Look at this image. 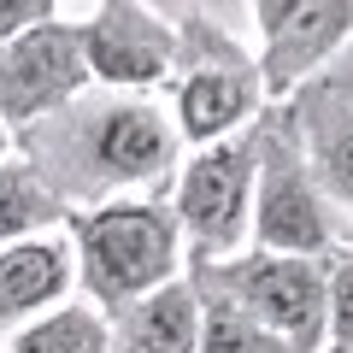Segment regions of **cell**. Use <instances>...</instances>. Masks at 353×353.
<instances>
[{
  "label": "cell",
  "mask_w": 353,
  "mask_h": 353,
  "mask_svg": "<svg viewBox=\"0 0 353 353\" xmlns=\"http://www.w3.org/2000/svg\"><path fill=\"white\" fill-rule=\"evenodd\" d=\"M253 171H259L253 130L183 153L165 201L176 212L189 265H218V259L248 253V241H253Z\"/></svg>",
  "instance_id": "obj_5"
},
{
  "label": "cell",
  "mask_w": 353,
  "mask_h": 353,
  "mask_svg": "<svg viewBox=\"0 0 353 353\" xmlns=\"http://www.w3.org/2000/svg\"><path fill=\"white\" fill-rule=\"evenodd\" d=\"M294 12H301V0H248V18H253V41L265 48V41L277 36V30L289 24Z\"/></svg>",
  "instance_id": "obj_18"
},
{
  "label": "cell",
  "mask_w": 353,
  "mask_h": 353,
  "mask_svg": "<svg viewBox=\"0 0 353 353\" xmlns=\"http://www.w3.org/2000/svg\"><path fill=\"white\" fill-rule=\"evenodd\" d=\"M183 36V53H176V77H171V106L176 118V136L183 148H206V141H224V136H241L253 130L265 112H271V88H265V71H259V53L236 48L230 30H218L212 18H183L176 24Z\"/></svg>",
  "instance_id": "obj_4"
},
{
  "label": "cell",
  "mask_w": 353,
  "mask_h": 353,
  "mask_svg": "<svg viewBox=\"0 0 353 353\" xmlns=\"http://www.w3.org/2000/svg\"><path fill=\"white\" fill-rule=\"evenodd\" d=\"M253 148H259V171H253V241L248 248L336 259L353 241V230L336 212L330 189L318 183L312 159H306V141L294 130V112L283 101L253 124Z\"/></svg>",
  "instance_id": "obj_3"
},
{
  "label": "cell",
  "mask_w": 353,
  "mask_h": 353,
  "mask_svg": "<svg viewBox=\"0 0 353 353\" xmlns=\"http://www.w3.org/2000/svg\"><path fill=\"white\" fill-rule=\"evenodd\" d=\"M283 106L294 112V130L306 141V159H312L318 183L330 189L336 212L353 230V48L330 71H318L306 88H294Z\"/></svg>",
  "instance_id": "obj_9"
},
{
  "label": "cell",
  "mask_w": 353,
  "mask_h": 353,
  "mask_svg": "<svg viewBox=\"0 0 353 353\" xmlns=\"http://www.w3.org/2000/svg\"><path fill=\"white\" fill-rule=\"evenodd\" d=\"M18 153L41 171L65 212H88L106 201H165L189 148L176 136L165 94L88 83L71 106L30 124L18 136Z\"/></svg>",
  "instance_id": "obj_1"
},
{
  "label": "cell",
  "mask_w": 353,
  "mask_h": 353,
  "mask_svg": "<svg viewBox=\"0 0 353 353\" xmlns=\"http://www.w3.org/2000/svg\"><path fill=\"white\" fill-rule=\"evenodd\" d=\"M106 318H112V353H201V294L189 271Z\"/></svg>",
  "instance_id": "obj_12"
},
{
  "label": "cell",
  "mask_w": 353,
  "mask_h": 353,
  "mask_svg": "<svg viewBox=\"0 0 353 353\" xmlns=\"http://www.w3.org/2000/svg\"><path fill=\"white\" fill-rule=\"evenodd\" d=\"M330 341H353V241L330 259Z\"/></svg>",
  "instance_id": "obj_16"
},
{
  "label": "cell",
  "mask_w": 353,
  "mask_h": 353,
  "mask_svg": "<svg viewBox=\"0 0 353 353\" xmlns=\"http://www.w3.org/2000/svg\"><path fill=\"white\" fill-rule=\"evenodd\" d=\"M65 236H71V259H77V289L101 312H118V306L141 301V294L165 289V283H176L189 271L176 212L159 194L71 212Z\"/></svg>",
  "instance_id": "obj_2"
},
{
  "label": "cell",
  "mask_w": 353,
  "mask_h": 353,
  "mask_svg": "<svg viewBox=\"0 0 353 353\" xmlns=\"http://www.w3.org/2000/svg\"><path fill=\"white\" fill-rule=\"evenodd\" d=\"M0 353H6V347H0Z\"/></svg>",
  "instance_id": "obj_21"
},
{
  "label": "cell",
  "mask_w": 353,
  "mask_h": 353,
  "mask_svg": "<svg viewBox=\"0 0 353 353\" xmlns=\"http://www.w3.org/2000/svg\"><path fill=\"white\" fill-rule=\"evenodd\" d=\"M88 83L94 77H88L77 24H65V18L0 41V124L12 136H24L30 124H41L59 106H71Z\"/></svg>",
  "instance_id": "obj_8"
},
{
  "label": "cell",
  "mask_w": 353,
  "mask_h": 353,
  "mask_svg": "<svg viewBox=\"0 0 353 353\" xmlns=\"http://www.w3.org/2000/svg\"><path fill=\"white\" fill-rule=\"evenodd\" d=\"M194 294H201V353H301L294 341H283L277 330L253 318L236 294H224L218 283H206L201 271H189Z\"/></svg>",
  "instance_id": "obj_14"
},
{
  "label": "cell",
  "mask_w": 353,
  "mask_h": 353,
  "mask_svg": "<svg viewBox=\"0 0 353 353\" xmlns=\"http://www.w3.org/2000/svg\"><path fill=\"white\" fill-rule=\"evenodd\" d=\"M206 283H218L224 294H236L253 318L277 330L283 341H294L301 353L330 347V259H301V253H236L218 265H189Z\"/></svg>",
  "instance_id": "obj_6"
},
{
  "label": "cell",
  "mask_w": 353,
  "mask_h": 353,
  "mask_svg": "<svg viewBox=\"0 0 353 353\" xmlns=\"http://www.w3.org/2000/svg\"><path fill=\"white\" fill-rule=\"evenodd\" d=\"M59 18V0H0V41L24 36L36 24H53Z\"/></svg>",
  "instance_id": "obj_17"
},
{
  "label": "cell",
  "mask_w": 353,
  "mask_h": 353,
  "mask_svg": "<svg viewBox=\"0 0 353 353\" xmlns=\"http://www.w3.org/2000/svg\"><path fill=\"white\" fill-rule=\"evenodd\" d=\"M65 206L59 194L41 183V171L24 159V153H6L0 159V248L12 241H30V236H48V230L65 224Z\"/></svg>",
  "instance_id": "obj_15"
},
{
  "label": "cell",
  "mask_w": 353,
  "mask_h": 353,
  "mask_svg": "<svg viewBox=\"0 0 353 353\" xmlns=\"http://www.w3.org/2000/svg\"><path fill=\"white\" fill-rule=\"evenodd\" d=\"M6 353H112V318L94 301H59L53 312L30 318L24 330L0 341Z\"/></svg>",
  "instance_id": "obj_13"
},
{
  "label": "cell",
  "mask_w": 353,
  "mask_h": 353,
  "mask_svg": "<svg viewBox=\"0 0 353 353\" xmlns=\"http://www.w3.org/2000/svg\"><path fill=\"white\" fill-rule=\"evenodd\" d=\"M324 353H353V341H330V347Z\"/></svg>",
  "instance_id": "obj_20"
},
{
  "label": "cell",
  "mask_w": 353,
  "mask_h": 353,
  "mask_svg": "<svg viewBox=\"0 0 353 353\" xmlns=\"http://www.w3.org/2000/svg\"><path fill=\"white\" fill-rule=\"evenodd\" d=\"M6 153H18V136H12L6 124H0V159H6Z\"/></svg>",
  "instance_id": "obj_19"
},
{
  "label": "cell",
  "mask_w": 353,
  "mask_h": 353,
  "mask_svg": "<svg viewBox=\"0 0 353 353\" xmlns=\"http://www.w3.org/2000/svg\"><path fill=\"white\" fill-rule=\"evenodd\" d=\"M71 294H77V259H71L65 224L0 248V341L24 330L30 318L53 312L59 301H71Z\"/></svg>",
  "instance_id": "obj_11"
},
{
  "label": "cell",
  "mask_w": 353,
  "mask_h": 353,
  "mask_svg": "<svg viewBox=\"0 0 353 353\" xmlns=\"http://www.w3.org/2000/svg\"><path fill=\"white\" fill-rule=\"evenodd\" d=\"M353 48V0H301V12L259 48V71L271 101H289L294 88H306L318 71Z\"/></svg>",
  "instance_id": "obj_10"
},
{
  "label": "cell",
  "mask_w": 353,
  "mask_h": 353,
  "mask_svg": "<svg viewBox=\"0 0 353 353\" xmlns=\"http://www.w3.org/2000/svg\"><path fill=\"white\" fill-rule=\"evenodd\" d=\"M88 77L101 88H136V94H159L176 77V53L183 36L165 12H153L148 0H94V12L77 24Z\"/></svg>",
  "instance_id": "obj_7"
}]
</instances>
